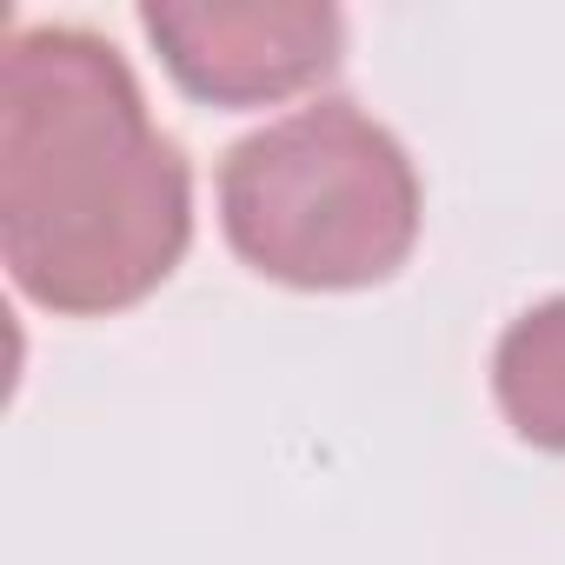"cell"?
Masks as SVG:
<instances>
[{
    "label": "cell",
    "instance_id": "1",
    "mask_svg": "<svg viewBox=\"0 0 565 565\" xmlns=\"http://www.w3.org/2000/svg\"><path fill=\"white\" fill-rule=\"evenodd\" d=\"M193 239V167L134 67L87 28H14L0 54V259L67 320L140 307Z\"/></svg>",
    "mask_w": 565,
    "mask_h": 565
},
{
    "label": "cell",
    "instance_id": "2",
    "mask_svg": "<svg viewBox=\"0 0 565 565\" xmlns=\"http://www.w3.org/2000/svg\"><path fill=\"white\" fill-rule=\"evenodd\" d=\"M220 220L233 253L279 287H380L419 239V173L373 114L313 100L226 153Z\"/></svg>",
    "mask_w": 565,
    "mask_h": 565
},
{
    "label": "cell",
    "instance_id": "3",
    "mask_svg": "<svg viewBox=\"0 0 565 565\" xmlns=\"http://www.w3.org/2000/svg\"><path fill=\"white\" fill-rule=\"evenodd\" d=\"M147 41L167 74L213 107H266L340 67L347 21L320 0H147Z\"/></svg>",
    "mask_w": 565,
    "mask_h": 565
},
{
    "label": "cell",
    "instance_id": "4",
    "mask_svg": "<svg viewBox=\"0 0 565 565\" xmlns=\"http://www.w3.org/2000/svg\"><path fill=\"white\" fill-rule=\"evenodd\" d=\"M492 393L512 433L565 459V294L519 313L492 353Z\"/></svg>",
    "mask_w": 565,
    "mask_h": 565
}]
</instances>
